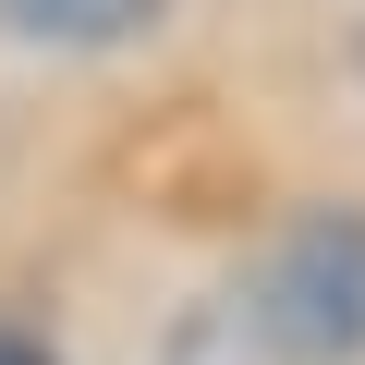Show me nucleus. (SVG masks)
Instances as JSON below:
<instances>
[{"label":"nucleus","mask_w":365,"mask_h":365,"mask_svg":"<svg viewBox=\"0 0 365 365\" xmlns=\"http://www.w3.org/2000/svg\"><path fill=\"white\" fill-rule=\"evenodd\" d=\"M244 329L280 365H353L365 353V207H304L256 280H244Z\"/></svg>","instance_id":"f257e3e1"},{"label":"nucleus","mask_w":365,"mask_h":365,"mask_svg":"<svg viewBox=\"0 0 365 365\" xmlns=\"http://www.w3.org/2000/svg\"><path fill=\"white\" fill-rule=\"evenodd\" d=\"M0 25L37 37V49H122L158 25V0H0Z\"/></svg>","instance_id":"f03ea898"},{"label":"nucleus","mask_w":365,"mask_h":365,"mask_svg":"<svg viewBox=\"0 0 365 365\" xmlns=\"http://www.w3.org/2000/svg\"><path fill=\"white\" fill-rule=\"evenodd\" d=\"M170 365H280L256 329H244V304H220V317H195V329H182V353Z\"/></svg>","instance_id":"7ed1b4c3"},{"label":"nucleus","mask_w":365,"mask_h":365,"mask_svg":"<svg viewBox=\"0 0 365 365\" xmlns=\"http://www.w3.org/2000/svg\"><path fill=\"white\" fill-rule=\"evenodd\" d=\"M0 365H49V353H37V341H13V329H0Z\"/></svg>","instance_id":"20e7f679"}]
</instances>
